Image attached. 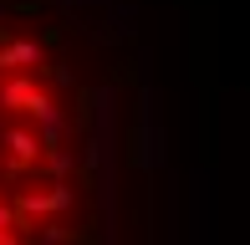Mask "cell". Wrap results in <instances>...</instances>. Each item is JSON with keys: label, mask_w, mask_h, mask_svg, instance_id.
Instances as JSON below:
<instances>
[{"label": "cell", "mask_w": 250, "mask_h": 245, "mask_svg": "<svg viewBox=\"0 0 250 245\" xmlns=\"http://www.w3.org/2000/svg\"><path fill=\"white\" fill-rule=\"evenodd\" d=\"M41 10L0 5V245H82L102 230L92 107Z\"/></svg>", "instance_id": "6da1fadb"}]
</instances>
